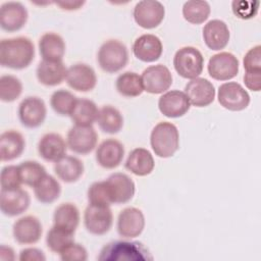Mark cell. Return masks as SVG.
<instances>
[{"label": "cell", "mask_w": 261, "mask_h": 261, "mask_svg": "<svg viewBox=\"0 0 261 261\" xmlns=\"http://www.w3.org/2000/svg\"><path fill=\"white\" fill-rule=\"evenodd\" d=\"M35 46L28 37L3 39L0 42V64L11 69H23L34 60Z\"/></svg>", "instance_id": "1"}, {"label": "cell", "mask_w": 261, "mask_h": 261, "mask_svg": "<svg viewBox=\"0 0 261 261\" xmlns=\"http://www.w3.org/2000/svg\"><path fill=\"white\" fill-rule=\"evenodd\" d=\"M100 261H149L153 256L141 242L113 241L106 244L98 256Z\"/></svg>", "instance_id": "2"}, {"label": "cell", "mask_w": 261, "mask_h": 261, "mask_svg": "<svg viewBox=\"0 0 261 261\" xmlns=\"http://www.w3.org/2000/svg\"><path fill=\"white\" fill-rule=\"evenodd\" d=\"M153 152L160 158H169L174 155L179 147V134L177 127L168 121L157 123L150 136Z\"/></svg>", "instance_id": "3"}, {"label": "cell", "mask_w": 261, "mask_h": 261, "mask_svg": "<svg viewBox=\"0 0 261 261\" xmlns=\"http://www.w3.org/2000/svg\"><path fill=\"white\" fill-rule=\"evenodd\" d=\"M97 61L103 71L107 73H115L121 70L127 64V48L119 40H107L100 46L98 50Z\"/></svg>", "instance_id": "4"}, {"label": "cell", "mask_w": 261, "mask_h": 261, "mask_svg": "<svg viewBox=\"0 0 261 261\" xmlns=\"http://www.w3.org/2000/svg\"><path fill=\"white\" fill-rule=\"evenodd\" d=\"M175 71L184 79L193 80L199 77L204 68V57L202 53L193 46L178 49L173 57Z\"/></svg>", "instance_id": "5"}, {"label": "cell", "mask_w": 261, "mask_h": 261, "mask_svg": "<svg viewBox=\"0 0 261 261\" xmlns=\"http://www.w3.org/2000/svg\"><path fill=\"white\" fill-rule=\"evenodd\" d=\"M217 99L219 104L229 111H242L250 104V95L237 82L223 83L218 88Z\"/></svg>", "instance_id": "6"}, {"label": "cell", "mask_w": 261, "mask_h": 261, "mask_svg": "<svg viewBox=\"0 0 261 261\" xmlns=\"http://www.w3.org/2000/svg\"><path fill=\"white\" fill-rule=\"evenodd\" d=\"M84 223L90 233L105 234L113 224V214L110 206L89 204L84 213Z\"/></svg>", "instance_id": "7"}, {"label": "cell", "mask_w": 261, "mask_h": 261, "mask_svg": "<svg viewBox=\"0 0 261 261\" xmlns=\"http://www.w3.org/2000/svg\"><path fill=\"white\" fill-rule=\"evenodd\" d=\"M133 15L139 27L151 30L157 28L163 21L165 8L159 1L143 0L136 4Z\"/></svg>", "instance_id": "8"}, {"label": "cell", "mask_w": 261, "mask_h": 261, "mask_svg": "<svg viewBox=\"0 0 261 261\" xmlns=\"http://www.w3.org/2000/svg\"><path fill=\"white\" fill-rule=\"evenodd\" d=\"M17 113L23 126L36 128L44 122L47 108L43 99L37 96H29L19 103Z\"/></svg>", "instance_id": "9"}, {"label": "cell", "mask_w": 261, "mask_h": 261, "mask_svg": "<svg viewBox=\"0 0 261 261\" xmlns=\"http://www.w3.org/2000/svg\"><path fill=\"white\" fill-rule=\"evenodd\" d=\"M144 91L150 94H162L172 85V74L167 66L156 64L147 67L142 75Z\"/></svg>", "instance_id": "10"}, {"label": "cell", "mask_w": 261, "mask_h": 261, "mask_svg": "<svg viewBox=\"0 0 261 261\" xmlns=\"http://www.w3.org/2000/svg\"><path fill=\"white\" fill-rule=\"evenodd\" d=\"M98 135L92 125L72 126L66 137L67 147L74 153L86 155L91 153L97 146Z\"/></svg>", "instance_id": "11"}, {"label": "cell", "mask_w": 261, "mask_h": 261, "mask_svg": "<svg viewBox=\"0 0 261 261\" xmlns=\"http://www.w3.org/2000/svg\"><path fill=\"white\" fill-rule=\"evenodd\" d=\"M240 63L238 58L230 52H219L210 57L208 73L216 81H228L237 76Z\"/></svg>", "instance_id": "12"}, {"label": "cell", "mask_w": 261, "mask_h": 261, "mask_svg": "<svg viewBox=\"0 0 261 261\" xmlns=\"http://www.w3.org/2000/svg\"><path fill=\"white\" fill-rule=\"evenodd\" d=\"M145 227V216L139 208L127 207L120 211L117 219V232L124 239L139 237Z\"/></svg>", "instance_id": "13"}, {"label": "cell", "mask_w": 261, "mask_h": 261, "mask_svg": "<svg viewBox=\"0 0 261 261\" xmlns=\"http://www.w3.org/2000/svg\"><path fill=\"white\" fill-rule=\"evenodd\" d=\"M191 107L188 96L179 90L165 92L158 100L159 111L166 117L177 118L184 116Z\"/></svg>", "instance_id": "14"}, {"label": "cell", "mask_w": 261, "mask_h": 261, "mask_svg": "<svg viewBox=\"0 0 261 261\" xmlns=\"http://www.w3.org/2000/svg\"><path fill=\"white\" fill-rule=\"evenodd\" d=\"M65 81L77 92H90L97 84V75L93 67L86 63H75L67 68Z\"/></svg>", "instance_id": "15"}, {"label": "cell", "mask_w": 261, "mask_h": 261, "mask_svg": "<svg viewBox=\"0 0 261 261\" xmlns=\"http://www.w3.org/2000/svg\"><path fill=\"white\" fill-rule=\"evenodd\" d=\"M30 203L31 197L29 193L21 188L1 190L0 209L6 216L13 217L23 213L29 208Z\"/></svg>", "instance_id": "16"}, {"label": "cell", "mask_w": 261, "mask_h": 261, "mask_svg": "<svg viewBox=\"0 0 261 261\" xmlns=\"http://www.w3.org/2000/svg\"><path fill=\"white\" fill-rule=\"evenodd\" d=\"M29 13L20 2H5L0 8V25L2 30L12 33L19 31L27 23Z\"/></svg>", "instance_id": "17"}, {"label": "cell", "mask_w": 261, "mask_h": 261, "mask_svg": "<svg viewBox=\"0 0 261 261\" xmlns=\"http://www.w3.org/2000/svg\"><path fill=\"white\" fill-rule=\"evenodd\" d=\"M185 93L191 105L195 107H206L215 98V88L213 84L204 77L191 80L185 87Z\"/></svg>", "instance_id": "18"}, {"label": "cell", "mask_w": 261, "mask_h": 261, "mask_svg": "<svg viewBox=\"0 0 261 261\" xmlns=\"http://www.w3.org/2000/svg\"><path fill=\"white\" fill-rule=\"evenodd\" d=\"M14 240L21 245L37 243L43 233L41 221L33 215H25L17 219L12 226Z\"/></svg>", "instance_id": "19"}, {"label": "cell", "mask_w": 261, "mask_h": 261, "mask_svg": "<svg viewBox=\"0 0 261 261\" xmlns=\"http://www.w3.org/2000/svg\"><path fill=\"white\" fill-rule=\"evenodd\" d=\"M112 204H124L129 202L136 192L134 180L125 173L114 172L106 179Z\"/></svg>", "instance_id": "20"}, {"label": "cell", "mask_w": 261, "mask_h": 261, "mask_svg": "<svg viewBox=\"0 0 261 261\" xmlns=\"http://www.w3.org/2000/svg\"><path fill=\"white\" fill-rule=\"evenodd\" d=\"M124 156V147L116 139L103 141L96 150V161L105 169H113L120 165Z\"/></svg>", "instance_id": "21"}, {"label": "cell", "mask_w": 261, "mask_h": 261, "mask_svg": "<svg viewBox=\"0 0 261 261\" xmlns=\"http://www.w3.org/2000/svg\"><path fill=\"white\" fill-rule=\"evenodd\" d=\"M163 52L161 40L153 34H144L137 38L133 44V53L143 62L158 60Z\"/></svg>", "instance_id": "22"}, {"label": "cell", "mask_w": 261, "mask_h": 261, "mask_svg": "<svg viewBox=\"0 0 261 261\" xmlns=\"http://www.w3.org/2000/svg\"><path fill=\"white\" fill-rule=\"evenodd\" d=\"M67 143L57 133L45 134L38 143L40 156L48 162H56L66 155Z\"/></svg>", "instance_id": "23"}, {"label": "cell", "mask_w": 261, "mask_h": 261, "mask_svg": "<svg viewBox=\"0 0 261 261\" xmlns=\"http://www.w3.org/2000/svg\"><path fill=\"white\" fill-rule=\"evenodd\" d=\"M229 38L228 27L223 20L212 19L204 25L203 40L206 46L213 51L224 49L229 42Z\"/></svg>", "instance_id": "24"}, {"label": "cell", "mask_w": 261, "mask_h": 261, "mask_svg": "<svg viewBox=\"0 0 261 261\" xmlns=\"http://www.w3.org/2000/svg\"><path fill=\"white\" fill-rule=\"evenodd\" d=\"M25 147L23 136L14 129L5 130L0 136V158L1 161H11L18 158Z\"/></svg>", "instance_id": "25"}, {"label": "cell", "mask_w": 261, "mask_h": 261, "mask_svg": "<svg viewBox=\"0 0 261 261\" xmlns=\"http://www.w3.org/2000/svg\"><path fill=\"white\" fill-rule=\"evenodd\" d=\"M67 68L62 61H48L42 60L37 66L38 81L47 87H54L60 85L66 77Z\"/></svg>", "instance_id": "26"}, {"label": "cell", "mask_w": 261, "mask_h": 261, "mask_svg": "<svg viewBox=\"0 0 261 261\" xmlns=\"http://www.w3.org/2000/svg\"><path fill=\"white\" fill-rule=\"evenodd\" d=\"M39 51L43 60L62 61L65 54V42L56 33H45L39 40Z\"/></svg>", "instance_id": "27"}, {"label": "cell", "mask_w": 261, "mask_h": 261, "mask_svg": "<svg viewBox=\"0 0 261 261\" xmlns=\"http://www.w3.org/2000/svg\"><path fill=\"white\" fill-rule=\"evenodd\" d=\"M155 167V161L151 152L145 148L132 150L125 161V168L138 176L150 174Z\"/></svg>", "instance_id": "28"}, {"label": "cell", "mask_w": 261, "mask_h": 261, "mask_svg": "<svg viewBox=\"0 0 261 261\" xmlns=\"http://www.w3.org/2000/svg\"><path fill=\"white\" fill-rule=\"evenodd\" d=\"M85 170L84 163L74 156L65 155L54 163V172L64 182H75L81 178Z\"/></svg>", "instance_id": "29"}, {"label": "cell", "mask_w": 261, "mask_h": 261, "mask_svg": "<svg viewBox=\"0 0 261 261\" xmlns=\"http://www.w3.org/2000/svg\"><path fill=\"white\" fill-rule=\"evenodd\" d=\"M80 211L72 203H62L56 207L53 214L54 225L74 233L80 224Z\"/></svg>", "instance_id": "30"}, {"label": "cell", "mask_w": 261, "mask_h": 261, "mask_svg": "<svg viewBox=\"0 0 261 261\" xmlns=\"http://www.w3.org/2000/svg\"><path fill=\"white\" fill-rule=\"evenodd\" d=\"M96 121L101 130L109 135L119 133L123 126L122 114L111 105H104L99 109Z\"/></svg>", "instance_id": "31"}, {"label": "cell", "mask_w": 261, "mask_h": 261, "mask_svg": "<svg viewBox=\"0 0 261 261\" xmlns=\"http://www.w3.org/2000/svg\"><path fill=\"white\" fill-rule=\"evenodd\" d=\"M99 109L94 101L89 99H77L75 106L69 115L74 125L89 126L92 125L98 116Z\"/></svg>", "instance_id": "32"}, {"label": "cell", "mask_w": 261, "mask_h": 261, "mask_svg": "<svg viewBox=\"0 0 261 261\" xmlns=\"http://www.w3.org/2000/svg\"><path fill=\"white\" fill-rule=\"evenodd\" d=\"M34 194L39 202L43 204H51L59 198L61 194V186L54 176L46 174L34 187Z\"/></svg>", "instance_id": "33"}, {"label": "cell", "mask_w": 261, "mask_h": 261, "mask_svg": "<svg viewBox=\"0 0 261 261\" xmlns=\"http://www.w3.org/2000/svg\"><path fill=\"white\" fill-rule=\"evenodd\" d=\"M117 92L127 98L140 96L144 92L141 75L134 71H125L120 73L115 82Z\"/></svg>", "instance_id": "34"}, {"label": "cell", "mask_w": 261, "mask_h": 261, "mask_svg": "<svg viewBox=\"0 0 261 261\" xmlns=\"http://www.w3.org/2000/svg\"><path fill=\"white\" fill-rule=\"evenodd\" d=\"M211 7L207 1H187L182 6L184 18L193 24H201L210 15Z\"/></svg>", "instance_id": "35"}, {"label": "cell", "mask_w": 261, "mask_h": 261, "mask_svg": "<svg viewBox=\"0 0 261 261\" xmlns=\"http://www.w3.org/2000/svg\"><path fill=\"white\" fill-rule=\"evenodd\" d=\"M73 232L64 228L53 225L46 236V245L48 249L54 253L59 254L68 245L74 242Z\"/></svg>", "instance_id": "36"}, {"label": "cell", "mask_w": 261, "mask_h": 261, "mask_svg": "<svg viewBox=\"0 0 261 261\" xmlns=\"http://www.w3.org/2000/svg\"><path fill=\"white\" fill-rule=\"evenodd\" d=\"M77 98L67 90H57L55 91L50 98V105L52 109L59 115L66 116L70 115Z\"/></svg>", "instance_id": "37"}, {"label": "cell", "mask_w": 261, "mask_h": 261, "mask_svg": "<svg viewBox=\"0 0 261 261\" xmlns=\"http://www.w3.org/2000/svg\"><path fill=\"white\" fill-rule=\"evenodd\" d=\"M17 166L19 169L21 182L33 188L47 174L45 167L38 161L28 160L21 162Z\"/></svg>", "instance_id": "38"}, {"label": "cell", "mask_w": 261, "mask_h": 261, "mask_svg": "<svg viewBox=\"0 0 261 261\" xmlns=\"http://www.w3.org/2000/svg\"><path fill=\"white\" fill-rule=\"evenodd\" d=\"M22 93V84L20 80L11 74H5L0 77V100L2 102H13Z\"/></svg>", "instance_id": "39"}, {"label": "cell", "mask_w": 261, "mask_h": 261, "mask_svg": "<svg viewBox=\"0 0 261 261\" xmlns=\"http://www.w3.org/2000/svg\"><path fill=\"white\" fill-rule=\"evenodd\" d=\"M89 204L110 206L112 204L111 196L106 180H100L93 182L87 193Z\"/></svg>", "instance_id": "40"}, {"label": "cell", "mask_w": 261, "mask_h": 261, "mask_svg": "<svg viewBox=\"0 0 261 261\" xmlns=\"http://www.w3.org/2000/svg\"><path fill=\"white\" fill-rule=\"evenodd\" d=\"M21 178L19 174L18 166L15 165H7L1 170V190H12L16 188H20Z\"/></svg>", "instance_id": "41"}, {"label": "cell", "mask_w": 261, "mask_h": 261, "mask_svg": "<svg viewBox=\"0 0 261 261\" xmlns=\"http://www.w3.org/2000/svg\"><path fill=\"white\" fill-rule=\"evenodd\" d=\"M259 1H233L232 11L234 15L242 19H249L254 17L258 12Z\"/></svg>", "instance_id": "42"}, {"label": "cell", "mask_w": 261, "mask_h": 261, "mask_svg": "<svg viewBox=\"0 0 261 261\" xmlns=\"http://www.w3.org/2000/svg\"><path fill=\"white\" fill-rule=\"evenodd\" d=\"M59 258L62 261H86L88 252L83 245L73 242L59 253Z\"/></svg>", "instance_id": "43"}, {"label": "cell", "mask_w": 261, "mask_h": 261, "mask_svg": "<svg viewBox=\"0 0 261 261\" xmlns=\"http://www.w3.org/2000/svg\"><path fill=\"white\" fill-rule=\"evenodd\" d=\"M244 68L248 72L261 71V46L256 45L245 54L243 59Z\"/></svg>", "instance_id": "44"}, {"label": "cell", "mask_w": 261, "mask_h": 261, "mask_svg": "<svg viewBox=\"0 0 261 261\" xmlns=\"http://www.w3.org/2000/svg\"><path fill=\"white\" fill-rule=\"evenodd\" d=\"M18 259L20 261H45L46 256L38 248H25L20 251Z\"/></svg>", "instance_id": "45"}, {"label": "cell", "mask_w": 261, "mask_h": 261, "mask_svg": "<svg viewBox=\"0 0 261 261\" xmlns=\"http://www.w3.org/2000/svg\"><path fill=\"white\" fill-rule=\"evenodd\" d=\"M243 79L249 90L254 92H259L261 90V71H246Z\"/></svg>", "instance_id": "46"}, {"label": "cell", "mask_w": 261, "mask_h": 261, "mask_svg": "<svg viewBox=\"0 0 261 261\" xmlns=\"http://www.w3.org/2000/svg\"><path fill=\"white\" fill-rule=\"evenodd\" d=\"M86 2L85 1H57L55 2L63 10H77L80 9Z\"/></svg>", "instance_id": "47"}, {"label": "cell", "mask_w": 261, "mask_h": 261, "mask_svg": "<svg viewBox=\"0 0 261 261\" xmlns=\"http://www.w3.org/2000/svg\"><path fill=\"white\" fill-rule=\"evenodd\" d=\"M14 259H15V254H14L13 249L9 246L1 245L0 246V260L10 261V260H14Z\"/></svg>", "instance_id": "48"}]
</instances>
